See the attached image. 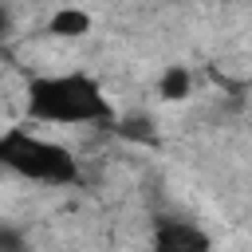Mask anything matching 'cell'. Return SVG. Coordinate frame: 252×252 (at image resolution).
Here are the masks:
<instances>
[{"label":"cell","mask_w":252,"mask_h":252,"mask_svg":"<svg viewBox=\"0 0 252 252\" xmlns=\"http://www.w3.org/2000/svg\"><path fill=\"white\" fill-rule=\"evenodd\" d=\"M28 114L39 118V122H63V126L110 122V118H114L106 94H102L98 83L87 79V75H47V79H32V87H28Z\"/></svg>","instance_id":"obj_1"},{"label":"cell","mask_w":252,"mask_h":252,"mask_svg":"<svg viewBox=\"0 0 252 252\" xmlns=\"http://www.w3.org/2000/svg\"><path fill=\"white\" fill-rule=\"evenodd\" d=\"M0 161L8 169H16L20 177L43 181V185H71L79 177V165H75V154L71 150H63L59 142L35 138L24 126H12L0 138Z\"/></svg>","instance_id":"obj_2"},{"label":"cell","mask_w":252,"mask_h":252,"mask_svg":"<svg viewBox=\"0 0 252 252\" xmlns=\"http://www.w3.org/2000/svg\"><path fill=\"white\" fill-rule=\"evenodd\" d=\"M213 240L205 228H197L193 220H177L165 217L154 224V252H209Z\"/></svg>","instance_id":"obj_3"},{"label":"cell","mask_w":252,"mask_h":252,"mask_svg":"<svg viewBox=\"0 0 252 252\" xmlns=\"http://www.w3.org/2000/svg\"><path fill=\"white\" fill-rule=\"evenodd\" d=\"M47 32H51V35H59V39H79V35H87V32H91V16H87L83 8H59V12L51 16Z\"/></svg>","instance_id":"obj_4"},{"label":"cell","mask_w":252,"mask_h":252,"mask_svg":"<svg viewBox=\"0 0 252 252\" xmlns=\"http://www.w3.org/2000/svg\"><path fill=\"white\" fill-rule=\"evenodd\" d=\"M189 87H193V79H189V67H165V75L158 79V94H161L165 102H177V98H185V94H189Z\"/></svg>","instance_id":"obj_5"},{"label":"cell","mask_w":252,"mask_h":252,"mask_svg":"<svg viewBox=\"0 0 252 252\" xmlns=\"http://www.w3.org/2000/svg\"><path fill=\"white\" fill-rule=\"evenodd\" d=\"M118 130H122V138L154 142V130H150V122H146V118H122V122H118Z\"/></svg>","instance_id":"obj_6"}]
</instances>
